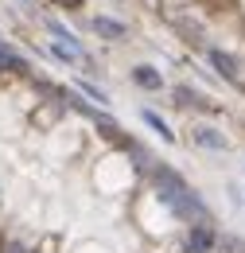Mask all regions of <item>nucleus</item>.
I'll return each mask as SVG.
<instances>
[{
  "label": "nucleus",
  "mask_w": 245,
  "mask_h": 253,
  "mask_svg": "<svg viewBox=\"0 0 245 253\" xmlns=\"http://www.w3.org/2000/svg\"><path fill=\"white\" fill-rule=\"evenodd\" d=\"M51 4H62V8H82L86 0H51Z\"/></svg>",
  "instance_id": "nucleus-9"
},
{
  "label": "nucleus",
  "mask_w": 245,
  "mask_h": 253,
  "mask_svg": "<svg viewBox=\"0 0 245 253\" xmlns=\"http://www.w3.org/2000/svg\"><path fill=\"white\" fill-rule=\"evenodd\" d=\"M0 66H4V70H20V74H28V59H20V55H16L12 47H4V43H0Z\"/></svg>",
  "instance_id": "nucleus-6"
},
{
  "label": "nucleus",
  "mask_w": 245,
  "mask_h": 253,
  "mask_svg": "<svg viewBox=\"0 0 245 253\" xmlns=\"http://www.w3.org/2000/svg\"><path fill=\"white\" fill-rule=\"evenodd\" d=\"M78 90L90 97L93 105H105V101H109V97H105V90H101V86H93V82H86V78H78Z\"/></svg>",
  "instance_id": "nucleus-7"
},
{
  "label": "nucleus",
  "mask_w": 245,
  "mask_h": 253,
  "mask_svg": "<svg viewBox=\"0 0 245 253\" xmlns=\"http://www.w3.org/2000/svg\"><path fill=\"white\" fill-rule=\"evenodd\" d=\"M132 82L144 86V90H163V78H160L156 66H136V70H132Z\"/></svg>",
  "instance_id": "nucleus-4"
},
{
  "label": "nucleus",
  "mask_w": 245,
  "mask_h": 253,
  "mask_svg": "<svg viewBox=\"0 0 245 253\" xmlns=\"http://www.w3.org/2000/svg\"><path fill=\"white\" fill-rule=\"evenodd\" d=\"M195 144H199V148H210V152H230V148H234L230 136H222V132L210 128V125H199V128H195Z\"/></svg>",
  "instance_id": "nucleus-2"
},
{
  "label": "nucleus",
  "mask_w": 245,
  "mask_h": 253,
  "mask_svg": "<svg viewBox=\"0 0 245 253\" xmlns=\"http://www.w3.org/2000/svg\"><path fill=\"white\" fill-rule=\"evenodd\" d=\"M206 63L214 66L230 86H242V82H245V78H242V63H238L234 55H226V51H218V47H206Z\"/></svg>",
  "instance_id": "nucleus-1"
},
{
  "label": "nucleus",
  "mask_w": 245,
  "mask_h": 253,
  "mask_svg": "<svg viewBox=\"0 0 245 253\" xmlns=\"http://www.w3.org/2000/svg\"><path fill=\"white\" fill-rule=\"evenodd\" d=\"M90 32H97L101 39H121V35H128V28H124L121 20H113V16H93Z\"/></svg>",
  "instance_id": "nucleus-3"
},
{
  "label": "nucleus",
  "mask_w": 245,
  "mask_h": 253,
  "mask_svg": "<svg viewBox=\"0 0 245 253\" xmlns=\"http://www.w3.org/2000/svg\"><path fill=\"white\" fill-rule=\"evenodd\" d=\"M35 121H39V125H55V121H59V109H39Z\"/></svg>",
  "instance_id": "nucleus-8"
},
{
  "label": "nucleus",
  "mask_w": 245,
  "mask_h": 253,
  "mask_svg": "<svg viewBox=\"0 0 245 253\" xmlns=\"http://www.w3.org/2000/svg\"><path fill=\"white\" fill-rule=\"evenodd\" d=\"M140 117H144V125H152L156 132H160V140H167V144H171V140H175V132H171V128H167V121H163V117H160V113H156V109H144V113H140Z\"/></svg>",
  "instance_id": "nucleus-5"
}]
</instances>
